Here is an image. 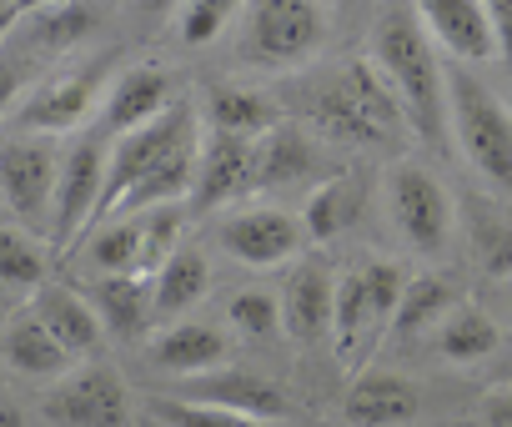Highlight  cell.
<instances>
[{"label":"cell","mask_w":512,"mask_h":427,"mask_svg":"<svg viewBox=\"0 0 512 427\" xmlns=\"http://www.w3.org/2000/svg\"><path fill=\"white\" fill-rule=\"evenodd\" d=\"M307 116L322 136H337V141H362V146H387L407 116L397 106V96L387 91V81L367 66H337L327 71L312 96H307Z\"/></svg>","instance_id":"3"},{"label":"cell","mask_w":512,"mask_h":427,"mask_svg":"<svg viewBox=\"0 0 512 427\" xmlns=\"http://www.w3.org/2000/svg\"><path fill=\"white\" fill-rule=\"evenodd\" d=\"M387 211H392V227L397 237L422 252V257H437L447 252L452 242V227H457V206H452V191L417 161H397L392 176H387Z\"/></svg>","instance_id":"8"},{"label":"cell","mask_w":512,"mask_h":427,"mask_svg":"<svg viewBox=\"0 0 512 427\" xmlns=\"http://www.w3.org/2000/svg\"><path fill=\"white\" fill-rule=\"evenodd\" d=\"M151 422L156 427H267V422H251V417H236V412H216V407H196V402H181V397H166L156 392L146 402Z\"/></svg>","instance_id":"33"},{"label":"cell","mask_w":512,"mask_h":427,"mask_svg":"<svg viewBox=\"0 0 512 427\" xmlns=\"http://www.w3.org/2000/svg\"><path fill=\"white\" fill-rule=\"evenodd\" d=\"M332 317H337V277L322 262H307L292 272L282 292V327L292 342H332Z\"/></svg>","instance_id":"17"},{"label":"cell","mask_w":512,"mask_h":427,"mask_svg":"<svg viewBox=\"0 0 512 427\" xmlns=\"http://www.w3.org/2000/svg\"><path fill=\"white\" fill-rule=\"evenodd\" d=\"M116 61L111 56H96V61H81V66H66L46 81H36L26 91V101L11 111V131L21 136H76V131H91L86 121L101 116V101L116 81Z\"/></svg>","instance_id":"4"},{"label":"cell","mask_w":512,"mask_h":427,"mask_svg":"<svg viewBox=\"0 0 512 427\" xmlns=\"http://www.w3.org/2000/svg\"><path fill=\"white\" fill-rule=\"evenodd\" d=\"M186 141H196V111H191L186 101H176L161 121H151V126H141V131L111 141L106 196H101V211H96V227H106V222L116 217V206H121V201H126L176 146H186ZM96 227H91V232H96Z\"/></svg>","instance_id":"9"},{"label":"cell","mask_w":512,"mask_h":427,"mask_svg":"<svg viewBox=\"0 0 512 427\" xmlns=\"http://www.w3.org/2000/svg\"><path fill=\"white\" fill-rule=\"evenodd\" d=\"M106 166H111V136L96 126L81 131L66 156H61V181H56V211H51V247L66 252L76 237L96 227V211L106 196Z\"/></svg>","instance_id":"7"},{"label":"cell","mask_w":512,"mask_h":427,"mask_svg":"<svg viewBox=\"0 0 512 427\" xmlns=\"http://www.w3.org/2000/svg\"><path fill=\"white\" fill-rule=\"evenodd\" d=\"M417 412H422V392L412 377H397V372L357 377L342 397L347 427H407L417 422Z\"/></svg>","instance_id":"20"},{"label":"cell","mask_w":512,"mask_h":427,"mask_svg":"<svg viewBox=\"0 0 512 427\" xmlns=\"http://www.w3.org/2000/svg\"><path fill=\"white\" fill-rule=\"evenodd\" d=\"M181 206H161V211H146L141 217V277H156L186 242H181Z\"/></svg>","instance_id":"32"},{"label":"cell","mask_w":512,"mask_h":427,"mask_svg":"<svg viewBox=\"0 0 512 427\" xmlns=\"http://www.w3.org/2000/svg\"><path fill=\"white\" fill-rule=\"evenodd\" d=\"M201 121L211 136H231V141H262L282 126V106L256 91V86H236V81H216L201 96Z\"/></svg>","instance_id":"15"},{"label":"cell","mask_w":512,"mask_h":427,"mask_svg":"<svg viewBox=\"0 0 512 427\" xmlns=\"http://www.w3.org/2000/svg\"><path fill=\"white\" fill-rule=\"evenodd\" d=\"M251 156H256L251 141H231V136H211L206 131L201 156H196V186H191L196 217L236 201L241 191H251Z\"/></svg>","instance_id":"19"},{"label":"cell","mask_w":512,"mask_h":427,"mask_svg":"<svg viewBox=\"0 0 512 427\" xmlns=\"http://www.w3.org/2000/svg\"><path fill=\"white\" fill-rule=\"evenodd\" d=\"M91 307L106 327V337L116 342H141L156 322V302H151V277H96L91 287Z\"/></svg>","instance_id":"23"},{"label":"cell","mask_w":512,"mask_h":427,"mask_svg":"<svg viewBox=\"0 0 512 427\" xmlns=\"http://www.w3.org/2000/svg\"><path fill=\"white\" fill-rule=\"evenodd\" d=\"M66 146L51 136H0V206L11 222L31 237L51 242V211H56V181H61Z\"/></svg>","instance_id":"5"},{"label":"cell","mask_w":512,"mask_h":427,"mask_svg":"<svg viewBox=\"0 0 512 427\" xmlns=\"http://www.w3.org/2000/svg\"><path fill=\"white\" fill-rule=\"evenodd\" d=\"M457 307H462L457 282L432 277V272H417V277H407V292H402V302H397L392 332H397V337H422V332H437V327H442Z\"/></svg>","instance_id":"26"},{"label":"cell","mask_w":512,"mask_h":427,"mask_svg":"<svg viewBox=\"0 0 512 427\" xmlns=\"http://www.w3.org/2000/svg\"><path fill=\"white\" fill-rule=\"evenodd\" d=\"M166 397H181V402H196V407H216V412H236V417H251V422L292 417V392L277 377L251 372V367H216V372L186 377Z\"/></svg>","instance_id":"10"},{"label":"cell","mask_w":512,"mask_h":427,"mask_svg":"<svg viewBox=\"0 0 512 427\" xmlns=\"http://www.w3.org/2000/svg\"><path fill=\"white\" fill-rule=\"evenodd\" d=\"M492 31H497V61L512 81V0H492Z\"/></svg>","instance_id":"39"},{"label":"cell","mask_w":512,"mask_h":427,"mask_svg":"<svg viewBox=\"0 0 512 427\" xmlns=\"http://www.w3.org/2000/svg\"><path fill=\"white\" fill-rule=\"evenodd\" d=\"M377 312H372V292H367V272L352 267L337 277V317H332V352L342 362L357 357L362 342H377Z\"/></svg>","instance_id":"27"},{"label":"cell","mask_w":512,"mask_h":427,"mask_svg":"<svg viewBox=\"0 0 512 427\" xmlns=\"http://www.w3.org/2000/svg\"><path fill=\"white\" fill-rule=\"evenodd\" d=\"M477 417H482V427H512V382H502V387L482 392Z\"/></svg>","instance_id":"38"},{"label":"cell","mask_w":512,"mask_h":427,"mask_svg":"<svg viewBox=\"0 0 512 427\" xmlns=\"http://www.w3.org/2000/svg\"><path fill=\"white\" fill-rule=\"evenodd\" d=\"M432 46H442L457 66H482L497 61V31H492V6L482 0H422L417 6Z\"/></svg>","instance_id":"14"},{"label":"cell","mask_w":512,"mask_h":427,"mask_svg":"<svg viewBox=\"0 0 512 427\" xmlns=\"http://www.w3.org/2000/svg\"><path fill=\"white\" fill-rule=\"evenodd\" d=\"M0 427H26V412L11 397H0Z\"/></svg>","instance_id":"41"},{"label":"cell","mask_w":512,"mask_h":427,"mask_svg":"<svg viewBox=\"0 0 512 427\" xmlns=\"http://www.w3.org/2000/svg\"><path fill=\"white\" fill-rule=\"evenodd\" d=\"M372 71L397 96L407 126L437 146L447 136V66L417 16V6H392L372 26Z\"/></svg>","instance_id":"1"},{"label":"cell","mask_w":512,"mask_h":427,"mask_svg":"<svg viewBox=\"0 0 512 427\" xmlns=\"http://www.w3.org/2000/svg\"><path fill=\"white\" fill-rule=\"evenodd\" d=\"M216 242L241 267L267 272V267L292 262L307 247V232H302V217H292V211H282V206H251V211H231V217L216 227Z\"/></svg>","instance_id":"12"},{"label":"cell","mask_w":512,"mask_h":427,"mask_svg":"<svg viewBox=\"0 0 512 427\" xmlns=\"http://www.w3.org/2000/svg\"><path fill=\"white\" fill-rule=\"evenodd\" d=\"M96 26H101V11L96 6H31L26 41L41 56H61V51H76Z\"/></svg>","instance_id":"28"},{"label":"cell","mask_w":512,"mask_h":427,"mask_svg":"<svg viewBox=\"0 0 512 427\" xmlns=\"http://www.w3.org/2000/svg\"><path fill=\"white\" fill-rule=\"evenodd\" d=\"M327 36V11L312 0H262L246 6V61L267 71H297L317 61Z\"/></svg>","instance_id":"6"},{"label":"cell","mask_w":512,"mask_h":427,"mask_svg":"<svg viewBox=\"0 0 512 427\" xmlns=\"http://www.w3.org/2000/svg\"><path fill=\"white\" fill-rule=\"evenodd\" d=\"M226 357H231V342L211 322H171L146 347V362L156 372H171L176 382L201 377V372H216V367H226Z\"/></svg>","instance_id":"18"},{"label":"cell","mask_w":512,"mask_h":427,"mask_svg":"<svg viewBox=\"0 0 512 427\" xmlns=\"http://www.w3.org/2000/svg\"><path fill=\"white\" fill-rule=\"evenodd\" d=\"M367 191H372L367 171H337V176L317 181V191L302 206L307 242H337L342 232H352L357 217H362V206H367Z\"/></svg>","instance_id":"22"},{"label":"cell","mask_w":512,"mask_h":427,"mask_svg":"<svg viewBox=\"0 0 512 427\" xmlns=\"http://www.w3.org/2000/svg\"><path fill=\"white\" fill-rule=\"evenodd\" d=\"M447 136L497 196H512V106L467 66H447Z\"/></svg>","instance_id":"2"},{"label":"cell","mask_w":512,"mask_h":427,"mask_svg":"<svg viewBox=\"0 0 512 427\" xmlns=\"http://www.w3.org/2000/svg\"><path fill=\"white\" fill-rule=\"evenodd\" d=\"M0 362H6L16 377H31V382H61L76 372V357L31 317H11L6 327H0Z\"/></svg>","instance_id":"21"},{"label":"cell","mask_w":512,"mask_h":427,"mask_svg":"<svg viewBox=\"0 0 512 427\" xmlns=\"http://www.w3.org/2000/svg\"><path fill=\"white\" fill-rule=\"evenodd\" d=\"M31 16V6H21V0H0V41H6L11 31H21Z\"/></svg>","instance_id":"40"},{"label":"cell","mask_w":512,"mask_h":427,"mask_svg":"<svg viewBox=\"0 0 512 427\" xmlns=\"http://www.w3.org/2000/svg\"><path fill=\"white\" fill-rule=\"evenodd\" d=\"M467 242H472V262H477L487 277H497V282L512 277V222H502V217H477L472 232H467Z\"/></svg>","instance_id":"34"},{"label":"cell","mask_w":512,"mask_h":427,"mask_svg":"<svg viewBox=\"0 0 512 427\" xmlns=\"http://www.w3.org/2000/svg\"><path fill=\"white\" fill-rule=\"evenodd\" d=\"M46 247L41 237L21 232L16 222H0V287L16 292H41L46 287Z\"/></svg>","instance_id":"31"},{"label":"cell","mask_w":512,"mask_h":427,"mask_svg":"<svg viewBox=\"0 0 512 427\" xmlns=\"http://www.w3.org/2000/svg\"><path fill=\"white\" fill-rule=\"evenodd\" d=\"M41 407L56 427H131V392L106 362H81L46 392Z\"/></svg>","instance_id":"11"},{"label":"cell","mask_w":512,"mask_h":427,"mask_svg":"<svg viewBox=\"0 0 512 427\" xmlns=\"http://www.w3.org/2000/svg\"><path fill=\"white\" fill-rule=\"evenodd\" d=\"M236 11L241 6H231V0H191V6H176V41L211 46L236 21Z\"/></svg>","instance_id":"36"},{"label":"cell","mask_w":512,"mask_h":427,"mask_svg":"<svg viewBox=\"0 0 512 427\" xmlns=\"http://www.w3.org/2000/svg\"><path fill=\"white\" fill-rule=\"evenodd\" d=\"M432 337H437V352H442L447 362H457V367H472V362H482V357H492V352L502 347L497 322H492L482 307H472V302H462Z\"/></svg>","instance_id":"29"},{"label":"cell","mask_w":512,"mask_h":427,"mask_svg":"<svg viewBox=\"0 0 512 427\" xmlns=\"http://www.w3.org/2000/svg\"><path fill=\"white\" fill-rule=\"evenodd\" d=\"M31 317L76 357V362H91L106 342V327L91 307V297H81L76 287H61V282H46L36 297H31Z\"/></svg>","instance_id":"16"},{"label":"cell","mask_w":512,"mask_h":427,"mask_svg":"<svg viewBox=\"0 0 512 427\" xmlns=\"http://www.w3.org/2000/svg\"><path fill=\"white\" fill-rule=\"evenodd\" d=\"M171 106H176V91H171V76H166L161 66H126V71L111 81L106 101H101L96 131L111 136V141H121V136H131V131L161 121Z\"/></svg>","instance_id":"13"},{"label":"cell","mask_w":512,"mask_h":427,"mask_svg":"<svg viewBox=\"0 0 512 427\" xmlns=\"http://www.w3.org/2000/svg\"><path fill=\"white\" fill-rule=\"evenodd\" d=\"M317 171V146L307 136V126L297 121H282L272 136L256 141V156H251V191L256 186H292L302 176Z\"/></svg>","instance_id":"25"},{"label":"cell","mask_w":512,"mask_h":427,"mask_svg":"<svg viewBox=\"0 0 512 427\" xmlns=\"http://www.w3.org/2000/svg\"><path fill=\"white\" fill-rule=\"evenodd\" d=\"M226 322L241 332V337H272L277 327H282V302L272 297V292H262V287H246V292H236L231 302H226Z\"/></svg>","instance_id":"35"},{"label":"cell","mask_w":512,"mask_h":427,"mask_svg":"<svg viewBox=\"0 0 512 427\" xmlns=\"http://www.w3.org/2000/svg\"><path fill=\"white\" fill-rule=\"evenodd\" d=\"M26 81H31L26 56H0V116H11L26 101Z\"/></svg>","instance_id":"37"},{"label":"cell","mask_w":512,"mask_h":427,"mask_svg":"<svg viewBox=\"0 0 512 427\" xmlns=\"http://www.w3.org/2000/svg\"><path fill=\"white\" fill-rule=\"evenodd\" d=\"M86 262L96 277H141V217H121L91 232Z\"/></svg>","instance_id":"30"},{"label":"cell","mask_w":512,"mask_h":427,"mask_svg":"<svg viewBox=\"0 0 512 427\" xmlns=\"http://www.w3.org/2000/svg\"><path fill=\"white\" fill-rule=\"evenodd\" d=\"M211 292V262L196 242H186L156 277H151V302H156V322H186V312Z\"/></svg>","instance_id":"24"}]
</instances>
